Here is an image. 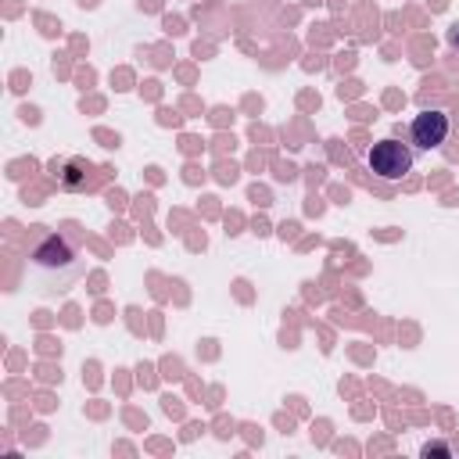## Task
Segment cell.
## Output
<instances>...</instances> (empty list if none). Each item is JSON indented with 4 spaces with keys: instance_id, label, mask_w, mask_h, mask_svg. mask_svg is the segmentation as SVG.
<instances>
[{
    "instance_id": "6da1fadb",
    "label": "cell",
    "mask_w": 459,
    "mask_h": 459,
    "mask_svg": "<svg viewBox=\"0 0 459 459\" xmlns=\"http://www.w3.org/2000/svg\"><path fill=\"white\" fill-rule=\"evenodd\" d=\"M412 161H416V154H412V147H405L402 140H380V143H373L369 154H366L369 172H373L377 179H387V183L405 179L409 169H412Z\"/></svg>"
},
{
    "instance_id": "7a4b0ae2",
    "label": "cell",
    "mask_w": 459,
    "mask_h": 459,
    "mask_svg": "<svg viewBox=\"0 0 459 459\" xmlns=\"http://www.w3.org/2000/svg\"><path fill=\"white\" fill-rule=\"evenodd\" d=\"M409 133H412L416 151H437V147H445V140H448V133H452V122H448V115H445L441 108H423V111L412 118Z\"/></svg>"
},
{
    "instance_id": "3957f363",
    "label": "cell",
    "mask_w": 459,
    "mask_h": 459,
    "mask_svg": "<svg viewBox=\"0 0 459 459\" xmlns=\"http://www.w3.org/2000/svg\"><path fill=\"white\" fill-rule=\"evenodd\" d=\"M430 452H437V455H448V445H427V448H423V455H430Z\"/></svg>"
},
{
    "instance_id": "277c9868",
    "label": "cell",
    "mask_w": 459,
    "mask_h": 459,
    "mask_svg": "<svg viewBox=\"0 0 459 459\" xmlns=\"http://www.w3.org/2000/svg\"><path fill=\"white\" fill-rule=\"evenodd\" d=\"M448 43H452V47H459V25H452V29H448Z\"/></svg>"
}]
</instances>
